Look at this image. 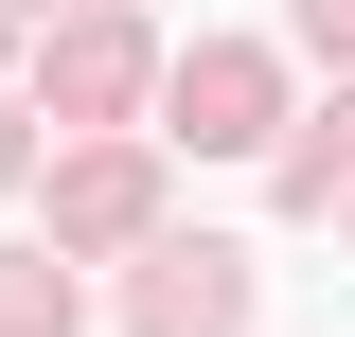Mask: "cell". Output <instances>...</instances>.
I'll use <instances>...</instances> for the list:
<instances>
[{"instance_id": "1", "label": "cell", "mask_w": 355, "mask_h": 337, "mask_svg": "<svg viewBox=\"0 0 355 337\" xmlns=\"http://www.w3.org/2000/svg\"><path fill=\"white\" fill-rule=\"evenodd\" d=\"M160 107H178L160 142H214V160H249L284 89H266V53H249V36H196V53H178V89H160Z\"/></svg>"}, {"instance_id": "2", "label": "cell", "mask_w": 355, "mask_h": 337, "mask_svg": "<svg viewBox=\"0 0 355 337\" xmlns=\"http://www.w3.org/2000/svg\"><path fill=\"white\" fill-rule=\"evenodd\" d=\"M36 89H53V107H71V125H107V107H142V36H125V18H107V0H71V36L36 53Z\"/></svg>"}, {"instance_id": "3", "label": "cell", "mask_w": 355, "mask_h": 337, "mask_svg": "<svg viewBox=\"0 0 355 337\" xmlns=\"http://www.w3.org/2000/svg\"><path fill=\"white\" fill-rule=\"evenodd\" d=\"M142 337H249V249H160L142 266Z\"/></svg>"}, {"instance_id": "4", "label": "cell", "mask_w": 355, "mask_h": 337, "mask_svg": "<svg viewBox=\"0 0 355 337\" xmlns=\"http://www.w3.org/2000/svg\"><path fill=\"white\" fill-rule=\"evenodd\" d=\"M142 213H160V160H125V142H107V160H71V178H53V231H71V249H125Z\"/></svg>"}, {"instance_id": "5", "label": "cell", "mask_w": 355, "mask_h": 337, "mask_svg": "<svg viewBox=\"0 0 355 337\" xmlns=\"http://www.w3.org/2000/svg\"><path fill=\"white\" fill-rule=\"evenodd\" d=\"M0 337H71V266H36V249H0Z\"/></svg>"}, {"instance_id": "6", "label": "cell", "mask_w": 355, "mask_h": 337, "mask_svg": "<svg viewBox=\"0 0 355 337\" xmlns=\"http://www.w3.org/2000/svg\"><path fill=\"white\" fill-rule=\"evenodd\" d=\"M302 36H320V53H355V0H302Z\"/></svg>"}, {"instance_id": "7", "label": "cell", "mask_w": 355, "mask_h": 337, "mask_svg": "<svg viewBox=\"0 0 355 337\" xmlns=\"http://www.w3.org/2000/svg\"><path fill=\"white\" fill-rule=\"evenodd\" d=\"M0 178H18V107H0Z\"/></svg>"}, {"instance_id": "8", "label": "cell", "mask_w": 355, "mask_h": 337, "mask_svg": "<svg viewBox=\"0 0 355 337\" xmlns=\"http://www.w3.org/2000/svg\"><path fill=\"white\" fill-rule=\"evenodd\" d=\"M0 36H18V0H0Z\"/></svg>"}]
</instances>
